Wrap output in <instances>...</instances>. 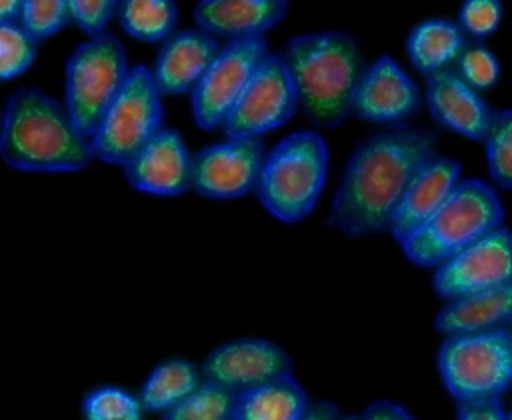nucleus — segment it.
Masks as SVG:
<instances>
[{"label": "nucleus", "instance_id": "obj_1", "mask_svg": "<svg viewBox=\"0 0 512 420\" xmlns=\"http://www.w3.org/2000/svg\"><path fill=\"white\" fill-rule=\"evenodd\" d=\"M436 144L434 130L408 126L364 138L344 164L328 226L348 238L388 232L410 182L436 156Z\"/></svg>", "mask_w": 512, "mask_h": 420}, {"label": "nucleus", "instance_id": "obj_2", "mask_svg": "<svg viewBox=\"0 0 512 420\" xmlns=\"http://www.w3.org/2000/svg\"><path fill=\"white\" fill-rule=\"evenodd\" d=\"M0 156L22 172H80L94 150L64 104L40 88H18L4 106Z\"/></svg>", "mask_w": 512, "mask_h": 420}, {"label": "nucleus", "instance_id": "obj_3", "mask_svg": "<svg viewBox=\"0 0 512 420\" xmlns=\"http://www.w3.org/2000/svg\"><path fill=\"white\" fill-rule=\"evenodd\" d=\"M282 58L306 122L320 130L340 126L364 72L356 40L338 30L302 34L288 40Z\"/></svg>", "mask_w": 512, "mask_h": 420}, {"label": "nucleus", "instance_id": "obj_4", "mask_svg": "<svg viewBox=\"0 0 512 420\" xmlns=\"http://www.w3.org/2000/svg\"><path fill=\"white\" fill-rule=\"evenodd\" d=\"M502 222L504 206L496 190L478 178L460 180L440 210L400 248L410 264L436 270Z\"/></svg>", "mask_w": 512, "mask_h": 420}, {"label": "nucleus", "instance_id": "obj_5", "mask_svg": "<svg viewBox=\"0 0 512 420\" xmlns=\"http://www.w3.org/2000/svg\"><path fill=\"white\" fill-rule=\"evenodd\" d=\"M326 176V140L312 130L292 132L266 154L256 196L274 220L296 224L316 208Z\"/></svg>", "mask_w": 512, "mask_h": 420}, {"label": "nucleus", "instance_id": "obj_6", "mask_svg": "<svg viewBox=\"0 0 512 420\" xmlns=\"http://www.w3.org/2000/svg\"><path fill=\"white\" fill-rule=\"evenodd\" d=\"M436 368L456 404L500 400L512 388V334L500 328L448 336L436 352Z\"/></svg>", "mask_w": 512, "mask_h": 420}, {"label": "nucleus", "instance_id": "obj_7", "mask_svg": "<svg viewBox=\"0 0 512 420\" xmlns=\"http://www.w3.org/2000/svg\"><path fill=\"white\" fill-rule=\"evenodd\" d=\"M128 74L124 46L114 34L88 38L70 54L64 72V106L90 142Z\"/></svg>", "mask_w": 512, "mask_h": 420}, {"label": "nucleus", "instance_id": "obj_8", "mask_svg": "<svg viewBox=\"0 0 512 420\" xmlns=\"http://www.w3.org/2000/svg\"><path fill=\"white\" fill-rule=\"evenodd\" d=\"M160 98L152 70L142 64L132 66L124 88L92 138L94 158L122 168L128 166L164 130Z\"/></svg>", "mask_w": 512, "mask_h": 420}, {"label": "nucleus", "instance_id": "obj_9", "mask_svg": "<svg viewBox=\"0 0 512 420\" xmlns=\"http://www.w3.org/2000/svg\"><path fill=\"white\" fill-rule=\"evenodd\" d=\"M270 56L264 36L226 42L190 94L192 118L202 130L222 128L244 90Z\"/></svg>", "mask_w": 512, "mask_h": 420}, {"label": "nucleus", "instance_id": "obj_10", "mask_svg": "<svg viewBox=\"0 0 512 420\" xmlns=\"http://www.w3.org/2000/svg\"><path fill=\"white\" fill-rule=\"evenodd\" d=\"M512 284V230L500 226L434 270L432 290L456 300Z\"/></svg>", "mask_w": 512, "mask_h": 420}, {"label": "nucleus", "instance_id": "obj_11", "mask_svg": "<svg viewBox=\"0 0 512 420\" xmlns=\"http://www.w3.org/2000/svg\"><path fill=\"white\" fill-rule=\"evenodd\" d=\"M298 94L282 54H270L226 118V138H260L284 126L298 108Z\"/></svg>", "mask_w": 512, "mask_h": 420}, {"label": "nucleus", "instance_id": "obj_12", "mask_svg": "<svg viewBox=\"0 0 512 420\" xmlns=\"http://www.w3.org/2000/svg\"><path fill=\"white\" fill-rule=\"evenodd\" d=\"M264 146L260 138H226L192 156V190L208 200H236L258 188Z\"/></svg>", "mask_w": 512, "mask_h": 420}, {"label": "nucleus", "instance_id": "obj_13", "mask_svg": "<svg viewBox=\"0 0 512 420\" xmlns=\"http://www.w3.org/2000/svg\"><path fill=\"white\" fill-rule=\"evenodd\" d=\"M202 378L236 394L292 374L288 352L266 338H236L210 350L202 364Z\"/></svg>", "mask_w": 512, "mask_h": 420}, {"label": "nucleus", "instance_id": "obj_14", "mask_svg": "<svg viewBox=\"0 0 512 420\" xmlns=\"http://www.w3.org/2000/svg\"><path fill=\"white\" fill-rule=\"evenodd\" d=\"M422 106V94L400 64L382 54L364 68L354 100L352 116L362 122L390 124L392 128L412 118Z\"/></svg>", "mask_w": 512, "mask_h": 420}, {"label": "nucleus", "instance_id": "obj_15", "mask_svg": "<svg viewBox=\"0 0 512 420\" xmlns=\"http://www.w3.org/2000/svg\"><path fill=\"white\" fill-rule=\"evenodd\" d=\"M424 104L432 120L466 140L484 142L494 110L452 68L426 78Z\"/></svg>", "mask_w": 512, "mask_h": 420}, {"label": "nucleus", "instance_id": "obj_16", "mask_svg": "<svg viewBox=\"0 0 512 420\" xmlns=\"http://www.w3.org/2000/svg\"><path fill=\"white\" fill-rule=\"evenodd\" d=\"M126 182L150 196H180L192 190V156L176 130L164 128L128 166Z\"/></svg>", "mask_w": 512, "mask_h": 420}, {"label": "nucleus", "instance_id": "obj_17", "mask_svg": "<svg viewBox=\"0 0 512 420\" xmlns=\"http://www.w3.org/2000/svg\"><path fill=\"white\" fill-rule=\"evenodd\" d=\"M222 46L202 28L174 32L160 44L152 78L160 96L192 94Z\"/></svg>", "mask_w": 512, "mask_h": 420}, {"label": "nucleus", "instance_id": "obj_18", "mask_svg": "<svg viewBox=\"0 0 512 420\" xmlns=\"http://www.w3.org/2000/svg\"><path fill=\"white\" fill-rule=\"evenodd\" d=\"M460 170L458 160L436 154L416 174L402 196L388 230L398 246L416 234L440 210V206L460 184Z\"/></svg>", "mask_w": 512, "mask_h": 420}, {"label": "nucleus", "instance_id": "obj_19", "mask_svg": "<svg viewBox=\"0 0 512 420\" xmlns=\"http://www.w3.org/2000/svg\"><path fill=\"white\" fill-rule=\"evenodd\" d=\"M284 0H200L194 6L198 28L224 36L228 42L258 38L286 16Z\"/></svg>", "mask_w": 512, "mask_h": 420}, {"label": "nucleus", "instance_id": "obj_20", "mask_svg": "<svg viewBox=\"0 0 512 420\" xmlns=\"http://www.w3.org/2000/svg\"><path fill=\"white\" fill-rule=\"evenodd\" d=\"M512 322V284L448 300L434 316V330L448 336H464L508 328Z\"/></svg>", "mask_w": 512, "mask_h": 420}, {"label": "nucleus", "instance_id": "obj_21", "mask_svg": "<svg viewBox=\"0 0 512 420\" xmlns=\"http://www.w3.org/2000/svg\"><path fill=\"white\" fill-rule=\"evenodd\" d=\"M470 40L460 26L446 18H428L418 22L406 38L410 64L426 78L454 66Z\"/></svg>", "mask_w": 512, "mask_h": 420}, {"label": "nucleus", "instance_id": "obj_22", "mask_svg": "<svg viewBox=\"0 0 512 420\" xmlns=\"http://www.w3.org/2000/svg\"><path fill=\"white\" fill-rule=\"evenodd\" d=\"M308 406L310 400L306 390L292 374H288L240 392L232 420H300Z\"/></svg>", "mask_w": 512, "mask_h": 420}, {"label": "nucleus", "instance_id": "obj_23", "mask_svg": "<svg viewBox=\"0 0 512 420\" xmlns=\"http://www.w3.org/2000/svg\"><path fill=\"white\" fill-rule=\"evenodd\" d=\"M202 370L186 358H168L152 368L138 398L144 412L166 414L192 394L202 382Z\"/></svg>", "mask_w": 512, "mask_h": 420}, {"label": "nucleus", "instance_id": "obj_24", "mask_svg": "<svg viewBox=\"0 0 512 420\" xmlns=\"http://www.w3.org/2000/svg\"><path fill=\"white\" fill-rule=\"evenodd\" d=\"M122 30L138 42L156 44L168 40L178 20V6L172 0H122L118 2Z\"/></svg>", "mask_w": 512, "mask_h": 420}, {"label": "nucleus", "instance_id": "obj_25", "mask_svg": "<svg viewBox=\"0 0 512 420\" xmlns=\"http://www.w3.org/2000/svg\"><path fill=\"white\" fill-rule=\"evenodd\" d=\"M236 398V392L212 380H202L178 406L162 414V420H232Z\"/></svg>", "mask_w": 512, "mask_h": 420}, {"label": "nucleus", "instance_id": "obj_26", "mask_svg": "<svg viewBox=\"0 0 512 420\" xmlns=\"http://www.w3.org/2000/svg\"><path fill=\"white\" fill-rule=\"evenodd\" d=\"M482 144L492 182L504 190H512V108L494 110Z\"/></svg>", "mask_w": 512, "mask_h": 420}, {"label": "nucleus", "instance_id": "obj_27", "mask_svg": "<svg viewBox=\"0 0 512 420\" xmlns=\"http://www.w3.org/2000/svg\"><path fill=\"white\" fill-rule=\"evenodd\" d=\"M84 420H140L142 402L120 386L92 388L80 404Z\"/></svg>", "mask_w": 512, "mask_h": 420}, {"label": "nucleus", "instance_id": "obj_28", "mask_svg": "<svg viewBox=\"0 0 512 420\" xmlns=\"http://www.w3.org/2000/svg\"><path fill=\"white\" fill-rule=\"evenodd\" d=\"M452 70L476 92L492 90L500 80V62L482 42H468Z\"/></svg>", "mask_w": 512, "mask_h": 420}, {"label": "nucleus", "instance_id": "obj_29", "mask_svg": "<svg viewBox=\"0 0 512 420\" xmlns=\"http://www.w3.org/2000/svg\"><path fill=\"white\" fill-rule=\"evenodd\" d=\"M36 60V40L20 24H0V78L22 76Z\"/></svg>", "mask_w": 512, "mask_h": 420}, {"label": "nucleus", "instance_id": "obj_30", "mask_svg": "<svg viewBox=\"0 0 512 420\" xmlns=\"http://www.w3.org/2000/svg\"><path fill=\"white\" fill-rule=\"evenodd\" d=\"M70 18L68 0H24L20 26L36 42L58 34Z\"/></svg>", "mask_w": 512, "mask_h": 420}, {"label": "nucleus", "instance_id": "obj_31", "mask_svg": "<svg viewBox=\"0 0 512 420\" xmlns=\"http://www.w3.org/2000/svg\"><path fill=\"white\" fill-rule=\"evenodd\" d=\"M504 6L500 0H466L458 10L456 24L474 42L492 36L502 22Z\"/></svg>", "mask_w": 512, "mask_h": 420}, {"label": "nucleus", "instance_id": "obj_32", "mask_svg": "<svg viewBox=\"0 0 512 420\" xmlns=\"http://www.w3.org/2000/svg\"><path fill=\"white\" fill-rule=\"evenodd\" d=\"M68 4L72 22L90 38L106 34L104 28L118 14V2L114 0H68Z\"/></svg>", "mask_w": 512, "mask_h": 420}, {"label": "nucleus", "instance_id": "obj_33", "mask_svg": "<svg viewBox=\"0 0 512 420\" xmlns=\"http://www.w3.org/2000/svg\"><path fill=\"white\" fill-rule=\"evenodd\" d=\"M456 420H508L500 400L460 402L456 404Z\"/></svg>", "mask_w": 512, "mask_h": 420}, {"label": "nucleus", "instance_id": "obj_34", "mask_svg": "<svg viewBox=\"0 0 512 420\" xmlns=\"http://www.w3.org/2000/svg\"><path fill=\"white\" fill-rule=\"evenodd\" d=\"M364 420H418L406 406L392 402V400H374L370 402L364 412Z\"/></svg>", "mask_w": 512, "mask_h": 420}, {"label": "nucleus", "instance_id": "obj_35", "mask_svg": "<svg viewBox=\"0 0 512 420\" xmlns=\"http://www.w3.org/2000/svg\"><path fill=\"white\" fill-rule=\"evenodd\" d=\"M338 406L330 400H320V402H310L306 412L302 414L300 420H340Z\"/></svg>", "mask_w": 512, "mask_h": 420}, {"label": "nucleus", "instance_id": "obj_36", "mask_svg": "<svg viewBox=\"0 0 512 420\" xmlns=\"http://www.w3.org/2000/svg\"><path fill=\"white\" fill-rule=\"evenodd\" d=\"M24 10L22 0H4L0 4V24H20Z\"/></svg>", "mask_w": 512, "mask_h": 420}, {"label": "nucleus", "instance_id": "obj_37", "mask_svg": "<svg viewBox=\"0 0 512 420\" xmlns=\"http://www.w3.org/2000/svg\"><path fill=\"white\" fill-rule=\"evenodd\" d=\"M340 420H364L362 414H348V416H342Z\"/></svg>", "mask_w": 512, "mask_h": 420}, {"label": "nucleus", "instance_id": "obj_38", "mask_svg": "<svg viewBox=\"0 0 512 420\" xmlns=\"http://www.w3.org/2000/svg\"><path fill=\"white\" fill-rule=\"evenodd\" d=\"M508 420H512V410H510V412H508Z\"/></svg>", "mask_w": 512, "mask_h": 420}, {"label": "nucleus", "instance_id": "obj_39", "mask_svg": "<svg viewBox=\"0 0 512 420\" xmlns=\"http://www.w3.org/2000/svg\"><path fill=\"white\" fill-rule=\"evenodd\" d=\"M508 330H510V334H512V322H510V326H508Z\"/></svg>", "mask_w": 512, "mask_h": 420}]
</instances>
